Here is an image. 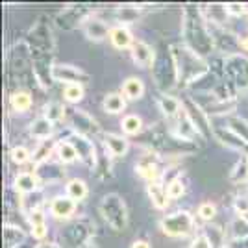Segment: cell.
I'll use <instances>...</instances> for the list:
<instances>
[{"mask_svg":"<svg viewBox=\"0 0 248 248\" xmlns=\"http://www.w3.org/2000/svg\"><path fill=\"white\" fill-rule=\"evenodd\" d=\"M172 58L176 63V78L180 83L195 82L206 73V63L200 60L197 52L184 46H172Z\"/></svg>","mask_w":248,"mask_h":248,"instance_id":"1","label":"cell"},{"mask_svg":"<svg viewBox=\"0 0 248 248\" xmlns=\"http://www.w3.org/2000/svg\"><path fill=\"white\" fill-rule=\"evenodd\" d=\"M100 213L104 220L113 228L115 232H124L128 226V209L124 200L115 193H109L100 202Z\"/></svg>","mask_w":248,"mask_h":248,"instance_id":"2","label":"cell"},{"mask_svg":"<svg viewBox=\"0 0 248 248\" xmlns=\"http://www.w3.org/2000/svg\"><path fill=\"white\" fill-rule=\"evenodd\" d=\"M195 228V218L189 211H176L161 220V230L169 237H187Z\"/></svg>","mask_w":248,"mask_h":248,"instance_id":"3","label":"cell"},{"mask_svg":"<svg viewBox=\"0 0 248 248\" xmlns=\"http://www.w3.org/2000/svg\"><path fill=\"white\" fill-rule=\"evenodd\" d=\"M50 78L54 82H62L65 85H71V83L87 82L89 80V74L83 73L82 69H78L74 65H52Z\"/></svg>","mask_w":248,"mask_h":248,"instance_id":"4","label":"cell"},{"mask_svg":"<svg viewBox=\"0 0 248 248\" xmlns=\"http://www.w3.org/2000/svg\"><path fill=\"white\" fill-rule=\"evenodd\" d=\"M69 141H71V143L74 145V148H76V152H78V159H80V161H83L87 167H91V169H93L94 159H96V157H94L93 141H89L87 137L78 135V134H74Z\"/></svg>","mask_w":248,"mask_h":248,"instance_id":"5","label":"cell"},{"mask_svg":"<svg viewBox=\"0 0 248 248\" xmlns=\"http://www.w3.org/2000/svg\"><path fill=\"white\" fill-rule=\"evenodd\" d=\"M71 124H73V128L76 130V134L83 135V137H87V135H96L100 132L98 124L94 123L87 113H83V111H74V113L71 115Z\"/></svg>","mask_w":248,"mask_h":248,"instance_id":"6","label":"cell"},{"mask_svg":"<svg viewBox=\"0 0 248 248\" xmlns=\"http://www.w3.org/2000/svg\"><path fill=\"white\" fill-rule=\"evenodd\" d=\"M76 211V202L73 198H69L67 195L65 197H56L52 198L50 202V213L54 218H71Z\"/></svg>","mask_w":248,"mask_h":248,"instance_id":"7","label":"cell"},{"mask_svg":"<svg viewBox=\"0 0 248 248\" xmlns=\"http://www.w3.org/2000/svg\"><path fill=\"white\" fill-rule=\"evenodd\" d=\"M104 145L113 157H123L130 148V141L119 134H104Z\"/></svg>","mask_w":248,"mask_h":248,"instance_id":"8","label":"cell"},{"mask_svg":"<svg viewBox=\"0 0 248 248\" xmlns=\"http://www.w3.org/2000/svg\"><path fill=\"white\" fill-rule=\"evenodd\" d=\"M83 31H85V35H87V39H91V41H104L108 35H109V28H108V24L100 19H87V21L83 22Z\"/></svg>","mask_w":248,"mask_h":248,"instance_id":"9","label":"cell"},{"mask_svg":"<svg viewBox=\"0 0 248 248\" xmlns=\"http://www.w3.org/2000/svg\"><path fill=\"white\" fill-rule=\"evenodd\" d=\"M184 109H186V113L189 115V119H191L193 126L197 128L198 134L200 135L206 134L207 132V119H206V115H204L206 111H202V109H200L193 100H186V102H184Z\"/></svg>","mask_w":248,"mask_h":248,"instance_id":"10","label":"cell"},{"mask_svg":"<svg viewBox=\"0 0 248 248\" xmlns=\"http://www.w3.org/2000/svg\"><path fill=\"white\" fill-rule=\"evenodd\" d=\"M13 187H15L17 193L28 195V193H33L39 187V178H37V174H33V172H21V174L15 176Z\"/></svg>","mask_w":248,"mask_h":248,"instance_id":"11","label":"cell"},{"mask_svg":"<svg viewBox=\"0 0 248 248\" xmlns=\"http://www.w3.org/2000/svg\"><path fill=\"white\" fill-rule=\"evenodd\" d=\"M132 60L139 67H150L154 62V50L143 41H135L132 46Z\"/></svg>","mask_w":248,"mask_h":248,"instance_id":"12","label":"cell"},{"mask_svg":"<svg viewBox=\"0 0 248 248\" xmlns=\"http://www.w3.org/2000/svg\"><path fill=\"white\" fill-rule=\"evenodd\" d=\"M109 41L113 45L115 48H119V50H124V48H132L134 46V37H132V33L128 31V28H124V26H115L111 28L109 31Z\"/></svg>","mask_w":248,"mask_h":248,"instance_id":"13","label":"cell"},{"mask_svg":"<svg viewBox=\"0 0 248 248\" xmlns=\"http://www.w3.org/2000/svg\"><path fill=\"white\" fill-rule=\"evenodd\" d=\"M226 130L248 145V121L239 115H226Z\"/></svg>","mask_w":248,"mask_h":248,"instance_id":"14","label":"cell"},{"mask_svg":"<svg viewBox=\"0 0 248 248\" xmlns=\"http://www.w3.org/2000/svg\"><path fill=\"white\" fill-rule=\"evenodd\" d=\"M52 132H54V123H50L45 117H39L30 124V135L39 141H46L52 135Z\"/></svg>","mask_w":248,"mask_h":248,"instance_id":"15","label":"cell"},{"mask_svg":"<svg viewBox=\"0 0 248 248\" xmlns=\"http://www.w3.org/2000/svg\"><path fill=\"white\" fill-rule=\"evenodd\" d=\"M148 197H150L152 204H154L157 209H165V207L169 206L167 187H163L161 184H157V182H152V184H148Z\"/></svg>","mask_w":248,"mask_h":248,"instance_id":"16","label":"cell"},{"mask_svg":"<svg viewBox=\"0 0 248 248\" xmlns=\"http://www.w3.org/2000/svg\"><path fill=\"white\" fill-rule=\"evenodd\" d=\"M26 239V233L19 226H4V248H17L21 247Z\"/></svg>","mask_w":248,"mask_h":248,"instance_id":"17","label":"cell"},{"mask_svg":"<svg viewBox=\"0 0 248 248\" xmlns=\"http://www.w3.org/2000/svg\"><path fill=\"white\" fill-rule=\"evenodd\" d=\"M31 94L26 93V91H17V93H13L10 96V106L13 111H17V113H24V111H28L31 108Z\"/></svg>","mask_w":248,"mask_h":248,"instance_id":"18","label":"cell"},{"mask_svg":"<svg viewBox=\"0 0 248 248\" xmlns=\"http://www.w3.org/2000/svg\"><path fill=\"white\" fill-rule=\"evenodd\" d=\"M159 108L165 117H178L180 111L184 109V104L180 102L174 96H169V94H163L159 96Z\"/></svg>","mask_w":248,"mask_h":248,"instance_id":"19","label":"cell"},{"mask_svg":"<svg viewBox=\"0 0 248 248\" xmlns=\"http://www.w3.org/2000/svg\"><path fill=\"white\" fill-rule=\"evenodd\" d=\"M56 155L62 163H73L78 159V152L71 141H60L56 143Z\"/></svg>","mask_w":248,"mask_h":248,"instance_id":"20","label":"cell"},{"mask_svg":"<svg viewBox=\"0 0 248 248\" xmlns=\"http://www.w3.org/2000/svg\"><path fill=\"white\" fill-rule=\"evenodd\" d=\"M123 93L130 100H139L145 93V83L141 82L139 78H128L123 85Z\"/></svg>","mask_w":248,"mask_h":248,"instance_id":"21","label":"cell"},{"mask_svg":"<svg viewBox=\"0 0 248 248\" xmlns=\"http://www.w3.org/2000/svg\"><path fill=\"white\" fill-rule=\"evenodd\" d=\"M65 191H67V197L73 198L74 202H80V200H83V198L87 197V186H85V182L80 180V178L71 180L65 186Z\"/></svg>","mask_w":248,"mask_h":248,"instance_id":"22","label":"cell"},{"mask_svg":"<svg viewBox=\"0 0 248 248\" xmlns=\"http://www.w3.org/2000/svg\"><path fill=\"white\" fill-rule=\"evenodd\" d=\"M124 108H126V100H124L123 94H119V93L106 94V98H104V109H106L108 113L117 115V113H121V111H124Z\"/></svg>","mask_w":248,"mask_h":248,"instance_id":"23","label":"cell"},{"mask_svg":"<svg viewBox=\"0 0 248 248\" xmlns=\"http://www.w3.org/2000/svg\"><path fill=\"white\" fill-rule=\"evenodd\" d=\"M121 126H123V132L126 135H137L143 128V121L139 115H126Z\"/></svg>","mask_w":248,"mask_h":248,"instance_id":"24","label":"cell"},{"mask_svg":"<svg viewBox=\"0 0 248 248\" xmlns=\"http://www.w3.org/2000/svg\"><path fill=\"white\" fill-rule=\"evenodd\" d=\"M52 152H56V145L52 141H41V145L37 146V150L33 152V163L35 165H41L45 159L50 157Z\"/></svg>","mask_w":248,"mask_h":248,"instance_id":"25","label":"cell"},{"mask_svg":"<svg viewBox=\"0 0 248 248\" xmlns=\"http://www.w3.org/2000/svg\"><path fill=\"white\" fill-rule=\"evenodd\" d=\"M63 96H65V100L71 104H76L80 102L83 98V85L82 83H71V85H65V89H63Z\"/></svg>","mask_w":248,"mask_h":248,"instance_id":"26","label":"cell"},{"mask_svg":"<svg viewBox=\"0 0 248 248\" xmlns=\"http://www.w3.org/2000/svg\"><path fill=\"white\" fill-rule=\"evenodd\" d=\"M65 108H63L62 104L58 102H50L46 106V109H45V119H48L50 123H58V121H62L63 117H65Z\"/></svg>","mask_w":248,"mask_h":248,"instance_id":"27","label":"cell"},{"mask_svg":"<svg viewBox=\"0 0 248 248\" xmlns=\"http://www.w3.org/2000/svg\"><path fill=\"white\" fill-rule=\"evenodd\" d=\"M184 193H186V186H184V182H182L180 178H176V180H172V182L167 184V197H169V200L182 198L184 197Z\"/></svg>","mask_w":248,"mask_h":248,"instance_id":"28","label":"cell"},{"mask_svg":"<svg viewBox=\"0 0 248 248\" xmlns=\"http://www.w3.org/2000/svg\"><path fill=\"white\" fill-rule=\"evenodd\" d=\"M232 235L233 239H245L248 237V220L243 217H237L233 222H232Z\"/></svg>","mask_w":248,"mask_h":248,"instance_id":"29","label":"cell"},{"mask_svg":"<svg viewBox=\"0 0 248 248\" xmlns=\"http://www.w3.org/2000/svg\"><path fill=\"white\" fill-rule=\"evenodd\" d=\"M11 161L13 163H17V165H22V163H26V161H30V150L28 148H24V146H15V148H11Z\"/></svg>","mask_w":248,"mask_h":248,"instance_id":"30","label":"cell"},{"mask_svg":"<svg viewBox=\"0 0 248 248\" xmlns=\"http://www.w3.org/2000/svg\"><path fill=\"white\" fill-rule=\"evenodd\" d=\"M217 215V206L213 204V202H204V204H200L198 206V217L202 218V220H213Z\"/></svg>","mask_w":248,"mask_h":248,"instance_id":"31","label":"cell"},{"mask_svg":"<svg viewBox=\"0 0 248 248\" xmlns=\"http://www.w3.org/2000/svg\"><path fill=\"white\" fill-rule=\"evenodd\" d=\"M137 170H139V174L143 176L145 180H148V184L157 182V176H159V172H157L155 165H152V163H143V165L137 167Z\"/></svg>","mask_w":248,"mask_h":248,"instance_id":"32","label":"cell"},{"mask_svg":"<svg viewBox=\"0 0 248 248\" xmlns=\"http://www.w3.org/2000/svg\"><path fill=\"white\" fill-rule=\"evenodd\" d=\"M226 11L230 13V15L239 17V15L248 13V6L247 4H239V2H230V4H226Z\"/></svg>","mask_w":248,"mask_h":248,"instance_id":"33","label":"cell"},{"mask_svg":"<svg viewBox=\"0 0 248 248\" xmlns=\"http://www.w3.org/2000/svg\"><path fill=\"white\" fill-rule=\"evenodd\" d=\"M28 220H30L31 226H39V224H46V222H45V215H43V211H39V209H31L30 215H28Z\"/></svg>","mask_w":248,"mask_h":248,"instance_id":"34","label":"cell"},{"mask_svg":"<svg viewBox=\"0 0 248 248\" xmlns=\"http://www.w3.org/2000/svg\"><path fill=\"white\" fill-rule=\"evenodd\" d=\"M235 211L239 213V217L245 218V215H248V198L247 197H239L235 200Z\"/></svg>","mask_w":248,"mask_h":248,"instance_id":"35","label":"cell"},{"mask_svg":"<svg viewBox=\"0 0 248 248\" xmlns=\"http://www.w3.org/2000/svg\"><path fill=\"white\" fill-rule=\"evenodd\" d=\"M191 248H213V245H211V241H209L207 235L204 233V235H198V237L191 243Z\"/></svg>","mask_w":248,"mask_h":248,"instance_id":"36","label":"cell"},{"mask_svg":"<svg viewBox=\"0 0 248 248\" xmlns=\"http://www.w3.org/2000/svg\"><path fill=\"white\" fill-rule=\"evenodd\" d=\"M46 233H48V228H46V224L31 226V235H33L35 239H39V241H43V239L46 237Z\"/></svg>","mask_w":248,"mask_h":248,"instance_id":"37","label":"cell"},{"mask_svg":"<svg viewBox=\"0 0 248 248\" xmlns=\"http://www.w3.org/2000/svg\"><path fill=\"white\" fill-rule=\"evenodd\" d=\"M226 248H248V237H245V239H233L230 245H226Z\"/></svg>","mask_w":248,"mask_h":248,"instance_id":"38","label":"cell"},{"mask_svg":"<svg viewBox=\"0 0 248 248\" xmlns=\"http://www.w3.org/2000/svg\"><path fill=\"white\" fill-rule=\"evenodd\" d=\"M130 248H150V243H146V241H135V243H132Z\"/></svg>","mask_w":248,"mask_h":248,"instance_id":"39","label":"cell"},{"mask_svg":"<svg viewBox=\"0 0 248 248\" xmlns=\"http://www.w3.org/2000/svg\"><path fill=\"white\" fill-rule=\"evenodd\" d=\"M37 248H60V245H56V243H41V245H37Z\"/></svg>","mask_w":248,"mask_h":248,"instance_id":"40","label":"cell"},{"mask_svg":"<svg viewBox=\"0 0 248 248\" xmlns=\"http://www.w3.org/2000/svg\"><path fill=\"white\" fill-rule=\"evenodd\" d=\"M239 45H241V48H245V50H248V35H247V37H243V39L239 41Z\"/></svg>","mask_w":248,"mask_h":248,"instance_id":"41","label":"cell"},{"mask_svg":"<svg viewBox=\"0 0 248 248\" xmlns=\"http://www.w3.org/2000/svg\"><path fill=\"white\" fill-rule=\"evenodd\" d=\"M247 167H248V161H247Z\"/></svg>","mask_w":248,"mask_h":248,"instance_id":"42","label":"cell"}]
</instances>
